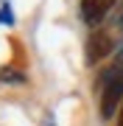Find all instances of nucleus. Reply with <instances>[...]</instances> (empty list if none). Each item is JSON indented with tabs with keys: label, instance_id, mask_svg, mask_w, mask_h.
Wrapping results in <instances>:
<instances>
[{
	"label": "nucleus",
	"instance_id": "f257e3e1",
	"mask_svg": "<svg viewBox=\"0 0 123 126\" xmlns=\"http://www.w3.org/2000/svg\"><path fill=\"white\" fill-rule=\"evenodd\" d=\"M104 95H101V115L112 118L118 112V104L123 101V59L115 67H109L104 73Z\"/></svg>",
	"mask_w": 123,
	"mask_h": 126
},
{
	"label": "nucleus",
	"instance_id": "39448f33",
	"mask_svg": "<svg viewBox=\"0 0 123 126\" xmlns=\"http://www.w3.org/2000/svg\"><path fill=\"white\" fill-rule=\"evenodd\" d=\"M115 28H118V31H123V0L118 3V11H115Z\"/></svg>",
	"mask_w": 123,
	"mask_h": 126
},
{
	"label": "nucleus",
	"instance_id": "f03ea898",
	"mask_svg": "<svg viewBox=\"0 0 123 126\" xmlns=\"http://www.w3.org/2000/svg\"><path fill=\"white\" fill-rule=\"evenodd\" d=\"M115 6H118V0H81V20L90 28H98Z\"/></svg>",
	"mask_w": 123,
	"mask_h": 126
},
{
	"label": "nucleus",
	"instance_id": "6e6552de",
	"mask_svg": "<svg viewBox=\"0 0 123 126\" xmlns=\"http://www.w3.org/2000/svg\"><path fill=\"white\" fill-rule=\"evenodd\" d=\"M120 59H123V45H120Z\"/></svg>",
	"mask_w": 123,
	"mask_h": 126
},
{
	"label": "nucleus",
	"instance_id": "20e7f679",
	"mask_svg": "<svg viewBox=\"0 0 123 126\" xmlns=\"http://www.w3.org/2000/svg\"><path fill=\"white\" fill-rule=\"evenodd\" d=\"M0 81H25V76H20L14 67H3L0 70Z\"/></svg>",
	"mask_w": 123,
	"mask_h": 126
},
{
	"label": "nucleus",
	"instance_id": "0eeeda50",
	"mask_svg": "<svg viewBox=\"0 0 123 126\" xmlns=\"http://www.w3.org/2000/svg\"><path fill=\"white\" fill-rule=\"evenodd\" d=\"M118 126H123V107H120V112H118Z\"/></svg>",
	"mask_w": 123,
	"mask_h": 126
},
{
	"label": "nucleus",
	"instance_id": "423d86ee",
	"mask_svg": "<svg viewBox=\"0 0 123 126\" xmlns=\"http://www.w3.org/2000/svg\"><path fill=\"white\" fill-rule=\"evenodd\" d=\"M3 20H6V23H11V11H9V6H6V9H0V23H3Z\"/></svg>",
	"mask_w": 123,
	"mask_h": 126
},
{
	"label": "nucleus",
	"instance_id": "7ed1b4c3",
	"mask_svg": "<svg viewBox=\"0 0 123 126\" xmlns=\"http://www.w3.org/2000/svg\"><path fill=\"white\" fill-rule=\"evenodd\" d=\"M109 50H115L109 31H95V34L90 36V42H87V59H90V62H98V59H104Z\"/></svg>",
	"mask_w": 123,
	"mask_h": 126
}]
</instances>
